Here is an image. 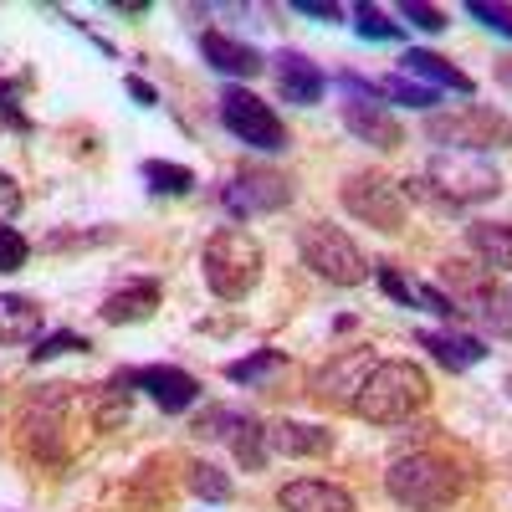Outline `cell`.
Listing matches in <instances>:
<instances>
[{
  "instance_id": "ab89813d",
  "label": "cell",
  "mask_w": 512,
  "mask_h": 512,
  "mask_svg": "<svg viewBox=\"0 0 512 512\" xmlns=\"http://www.w3.org/2000/svg\"><path fill=\"white\" fill-rule=\"evenodd\" d=\"M0 118H6L16 134H31V118H26V108H21V93L11 88V82H0Z\"/></svg>"
},
{
  "instance_id": "f546056e",
  "label": "cell",
  "mask_w": 512,
  "mask_h": 512,
  "mask_svg": "<svg viewBox=\"0 0 512 512\" xmlns=\"http://www.w3.org/2000/svg\"><path fill=\"white\" fill-rule=\"evenodd\" d=\"M118 231L113 226H52L41 236V251H88V246H108Z\"/></svg>"
},
{
  "instance_id": "4dcf8cb0",
  "label": "cell",
  "mask_w": 512,
  "mask_h": 512,
  "mask_svg": "<svg viewBox=\"0 0 512 512\" xmlns=\"http://www.w3.org/2000/svg\"><path fill=\"white\" fill-rule=\"evenodd\" d=\"M93 344L82 333H72V328H52V333H41L36 338V349L26 354L31 364H52V359H62V354H88Z\"/></svg>"
},
{
  "instance_id": "74e56055",
  "label": "cell",
  "mask_w": 512,
  "mask_h": 512,
  "mask_svg": "<svg viewBox=\"0 0 512 512\" xmlns=\"http://www.w3.org/2000/svg\"><path fill=\"white\" fill-rule=\"evenodd\" d=\"M21 210H26V190H21V180L0 169V226H11Z\"/></svg>"
},
{
  "instance_id": "5b68a950",
  "label": "cell",
  "mask_w": 512,
  "mask_h": 512,
  "mask_svg": "<svg viewBox=\"0 0 512 512\" xmlns=\"http://www.w3.org/2000/svg\"><path fill=\"white\" fill-rule=\"evenodd\" d=\"M297 256H303V267L333 287H359L369 282V256L359 251V241L333 226V221H308L297 226Z\"/></svg>"
},
{
  "instance_id": "52a82bcc",
  "label": "cell",
  "mask_w": 512,
  "mask_h": 512,
  "mask_svg": "<svg viewBox=\"0 0 512 512\" xmlns=\"http://www.w3.org/2000/svg\"><path fill=\"white\" fill-rule=\"evenodd\" d=\"M338 205H344L359 226H374L379 236H400L410 226L405 190L395 180H384L379 169H354V175L338 185Z\"/></svg>"
},
{
  "instance_id": "ac0fdd59",
  "label": "cell",
  "mask_w": 512,
  "mask_h": 512,
  "mask_svg": "<svg viewBox=\"0 0 512 512\" xmlns=\"http://www.w3.org/2000/svg\"><path fill=\"white\" fill-rule=\"evenodd\" d=\"M441 287L451 292V303L461 308V318H472L487 297L502 287V277L487 272L482 262H456V256H451V262H441Z\"/></svg>"
},
{
  "instance_id": "8fae6325",
  "label": "cell",
  "mask_w": 512,
  "mask_h": 512,
  "mask_svg": "<svg viewBox=\"0 0 512 512\" xmlns=\"http://www.w3.org/2000/svg\"><path fill=\"white\" fill-rule=\"evenodd\" d=\"M128 379V390H144L164 415H185L200 400V379L180 364H134V369H118Z\"/></svg>"
},
{
  "instance_id": "484cf974",
  "label": "cell",
  "mask_w": 512,
  "mask_h": 512,
  "mask_svg": "<svg viewBox=\"0 0 512 512\" xmlns=\"http://www.w3.org/2000/svg\"><path fill=\"white\" fill-rule=\"evenodd\" d=\"M374 93H379V103L390 98V103H405V108H420V113H436V103H441L436 88H420V82H410V77H400V72L374 77Z\"/></svg>"
},
{
  "instance_id": "60d3db41",
  "label": "cell",
  "mask_w": 512,
  "mask_h": 512,
  "mask_svg": "<svg viewBox=\"0 0 512 512\" xmlns=\"http://www.w3.org/2000/svg\"><path fill=\"white\" fill-rule=\"evenodd\" d=\"M292 11L308 21H344V6H333V0H292Z\"/></svg>"
},
{
  "instance_id": "8992f818",
  "label": "cell",
  "mask_w": 512,
  "mask_h": 512,
  "mask_svg": "<svg viewBox=\"0 0 512 512\" xmlns=\"http://www.w3.org/2000/svg\"><path fill=\"white\" fill-rule=\"evenodd\" d=\"M425 139L487 159V154L512 144V118L502 108H492V103H466L456 113H431V118H425Z\"/></svg>"
},
{
  "instance_id": "3957f363",
  "label": "cell",
  "mask_w": 512,
  "mask_h": 512,
  "mask_svg": "<svg viewBox=\"0 0 512 512\" xmlns=\"http://www.w3.org/2000/svg\"><path fill=\"white\" fill-rule=\"evenodd\" d=\"M384 492H390L405 512H446L461 502L466 492V477L461 466L436 456V451H405L390 461V472H384Z\"/></svg>"
},
{
  "instance_id": "7a4b0ae2",
  "label": "cell",
  "mask_w": 512,
  "mask_h": 512,
  "mask_svg": "<svg viewBox=\"0 0 512 512\" xmlns=\"http://www.w3.org/2000/svg\"><path fill=\"white\" fill-rule=\"evenodd\" d=\"M425 405H431V379H425V369L410 364V359H379L354 395V415L364 425H379V431L384 425L415 420Z\"/></svg>"
},
{
  "instance_id": "d6a6232c",
  "label": "cell",
  "mask_w": 512,
  "mask_h": 512,
  "mask_svg": "<svg viewBox=\"0 0 512 512\" xmlns=\"http://www.w3.org/2000/svg\"><path fill=\"white\" fill-rule=\"evenodd\" d=\"M472 318H477L487 333H502V338H512V292H507V287H497V292L487 297V303H482Z\"/></svg>"
},
{
  "instance_id": "9a60e30c",
  "label": "cell",
  "mask_w": 512,
  "mask_h": 512,
  "mask_svg": "<svg viewBox=\"0 0 512 512\" xmlns=\"http://www.w3.org/2000/svg\"><path fill=\"white\" fill-rule=\"evenodd\" d=\"M267 451H277L287 461H323V456H333V431L313 425V420H272Z\"/></svg>"
},
{
  "instance_id": "f35d334b",
  "label": "cell",
  "mask_w": 512,
  "mask_h": 512,
  "mask_svg": "<svg viewBox=\"0 0 512 512\" xmlns=\"http://www.w3.org/2000/svg\"><path fill=\"white\" fill-rule=\"evenodd\" d=\"M400 16H405L410 26H420V31H431V36L446 31V11H441V6H420V0H405Z\"/></svg>"
},
{
  "instance_id": "8d00e7d4",
  "label": "cell",
  "mask_w": 512,
  "mask_h": 512,
  "mask_svg": "<svg viewBox=\"0 0 512 512\" xmlns=\"http://www.w3.org/2000/svg\"><path fill=\"white\" fill-rule=\"evenodd\" d=\"M466 16L482 21V26H492V31H502V36H512V6H492V0H466Z\"/></svg>"
},
{
  "instance_id": "d6986e66",
  "label": "cell",
  "mask_w": 512,
  "mask_h": 512,
  "mask_svg": "<svg viewBox=\"0 0 512 512\" xmlns=\"http://www.w3.org/2000/svg\"><path fill=\"white\" fill-rule=\"evenodd\" d=\"M415 344L431 354L436 364H446V369H477L492 349L482 344V338H472V333H461V328H415Z\"/></svg>"
},
{
  "instance_id": "b9f144b4",
  "label": "cell",
  "mask_w": 512,
  "mask_h": 512,
  "mask_svg": "<svg viewBox=\"0 0 512 512\" xmlns=\"http://www.w3.org/2000/svg\"><path fill=\"white\" fill-rule=\"evenodd\" d=\"M123 88H128V98H134L139 108H159V88H154V82H144V77L128 72V77H123Z\"/></svg>"
},
{
  "instance_id": "ee69618b",
  "label": "cell",
  "mask_w": 512,
  "mask_h": 512,
  "mask_svg": "<svg viewBox=\"0 0 512 512\" xmlns=\"http://www.w3.org/2000/svg\"><path fill=\"white\" fill-rule=\"evenodd\" d=\"M502 390H507V400H512V374H502Z\"/></svg>"
},
{
  "instance_id": "7c38bea8",
  "label": "cell",
  "mask_w": 512,
  "mask_h": 512,
  "mask_svg": "<svg viewBox=\"0 0 512 512\" xmlns=\"http://www.w3.org/2000/svg\"><path fill=\"white\" fill-rule=\"evenodd\" d=\"M267 67H272V77H277L282 103H292V108H318V103H323L328 77H323V67H318L308 52H297V47H277V52L267 57Z\"/></svg>"
},
{
  "instance_id": "1f68e13d",
  "label": "cell",
  "mask_w": 512,
  "mask_h": 512,
  "mask_svg": "<svg viewBox=\"0 0 512 512\" xmlns=\"http://www.w3.org/2000/svg\"><path fill=\"white\" fill-rule=\"evenodd\" d=\"M354 31H359L364 41H400V36H405V26L390 21L379 6H369V0H359V6H354Z\"/></svg>"
},
{
  "instance_id": "30bf717a",
  "label": "cell",
  "mask_w": 512,
  "mask_h": 512,
  "mask_svg": "<svg viewBox=\"0 0 512 512\" xmlns=\"http://www.w3.org/2000/svg\"><path fill=\"white\" fill-rule=\"evenodd\" d=\"M374 364H379V359H374L369 349H344V354H333V359H323V364L313 369L308 390H313V400L328 405V410H354V395H359V384H364V374H369Z\"/></svg>"
},
{
  "instance_id": "2e32d148",
  "label": "cell",
  "mask_w": 512,
  "mask_h": 512,
  "mask_svg": "<svg viewBox=\"0 0 512 512\" xmlns=\"http://www.w3.org/2000/svg\"><path fill=\"white\" fill-rule=\"evenodd\" d=\"M277 507H282V512H359V502H354L349 487L323 482V477L282 482V487H277Z\"/></svg>"
},
{
  "instance_id": "83f0119b",
  "label": "cell",
  "mask_w": 512,
  "mask_h": 512,
  "mask_svg": "<svg viewBox=\"0 0 512 512\" xmlns=\"http://www.w3.org/2000/svg\"><path fill=\"white\" fill-rule=\"evenodd\" d=\"M246 420H251V410H241V405H210V410L195 415L190 431H195L200 441H231Z\"/></svg>"
},
{
  "instance_id": "cb8c5ba5",
  "label": "cell",
  "mask_w": 512,
  "mask_h": 512,
  "mask_svg": "<svg viewBox=\"0 0 512 512\" xmlns=\"http://www.w3.org/2000/svg\"><path fill=\"white\" fill-rule=\"evenodd\" d=\"M144 185L154 190V195H164V200H185L190 190H195V169L190 164H175V159H144Z\"/></svg>"
},
{
  "instance_id": "ba28073f",
  "label": "cell",
  "mask_w": 512,
  "mask_h": 512,
  "mask_svg": "<svg viewBox=\"0 0 512 512\" xmlns=\"http://www.w3.org/2000/svg\"><path fill=\"white\" fill-rule=\"evenodd\" d=\"M221 128L231 139H241L246 149H256V154H282L292 139H287V123L277 118V108L272 103H262L251 88H241V82H226L221 88Z\"/></svg>"
},
{
  "instance_id": "4316f807",
  "label": "cell",
  "mask_w": 512,
  "mask_h": 512,
  "mask_svg": "<svg viewBox=\"0 0 512 512\" xmlns=\"http://www.w3.org/2000/svg\"><path fill=\"white\" fill-rule=\"evenodd\" d=\"M226 446H231V456H236V466H241V472H262V466H267V456H272V451H267V425L256 420V415L241 425V431H236Z\"/></svg>"
},
{
  "instance_id": "277c9868",
  "label": "cell",
  "mask_w": 512,
  "mask_h": 512,
  "mask_svg": "<svg viewBox=\"0 0 512 512\" xmlns=\"http://www.w3.org/2000/svg\"><path fill=\"white\" fill-rule=\"evenodd\" d=\"M262 241H256L251 231L241 226H221L210 231L205 246H200V277L210 287V297H221V303H241V297H251V287L262 282Z\"/></svg>"
},
{
  "instance_id": "e0dca14e",
  "label": "cell",
  "mask_w": 512,
  "mask_h": 512,
  "mask_svg": "<svg viewBox=\"0 0 512 512\" xmlns=\"http://www.w3.org/2000/svg\"><path fill=\"white\" fill-rule=\"evenodd\" d=\"M200 57H205V67H216V72L231 77V82L256 77V72L267 67V57L256 52V47H246V41L231 36V31H200Z\"/></svg>"
},
{
  "instance_id": "5bb4252c",
  "label": "cell",
  "mask_w": 512,
  "mask_h": 512,
  "mask_svg": "<svg viewBox=\"0 0 512 512\" xmlns=\"http://www.w3.org/2000/svg\"><path fill=\"white\" fill-rule=\"evenodd\" d=\"M338 118H344V128L359 139V144H369V149H379V154H395V149H405V123L384 108V103H364V98H349L344 108H338Z\"/></svg>"
},
{
  "instance_id": "603a6c76",
  "label": "cell",
  "mask_w": 512,
  "mask_h": 512,
  "mask_svg": "<svg viewBox=\"0 0 512 512\" xmlns=\"http://www.w3.org/2000/svg\"><path fill=\"white\" fill-rule=\"evenodd\" d=\"M128 395H134V390H128V379H123V374H113L108 384H98V390H93L88 415H93L98 431H118V425L128 420Z\"/></svg>"
},
{
  "instance_id": "d4e9b609",
  "label": "cell",
  "mask_w": 512,
  "mask_h": 512,
  "mask_svg": "<svg viewBox=\"0 0 512 512\" xmlns=\"http://www.w3.org/2000/svg\"><path fill=\"white\" fill-rule=\"evenodd\" d=\"M287 369V354L282 349H256V354H246V359H231L226 364V379L231 384H246V390H262V384L272 379V374H282Z\"/></svg>"
},
{
  "instance_id": "7bdbcfd3",
  "label": "cell",
  "mask_w": 512,
  "mask_h": 512,
  "mask_svg": "<svg viewBox=\"0 0 512 512\" xmlns=\"http://www.w3.org/2000/svg\"><path fill=\"white\" fill-rule=\"evenodd\" d=\"M492 77H497V82H502V88L512 93V57H502V62L492 67Z\"/></svg>"
},
{
  "instance_id": "f1b7e54d",
  "label": "cell",
  "mask_w": 512,
  "mask_h": 512,
  "mask_svg": "<svg viewBox=\"0 0 512 512\" xmlns=\"http://www.w3.org/2000/svg\"><path fill=\"white\" fill-rule=\"evenodd\" d=\"M185 482H190V492L200 502H231V492H236L231 472H226V466H216V461H190Z\"/></svg>"
},
{
  "instance_id": "7402d4cb",
  "label": "cell",
  "mask_w": 512,
  "mask_h": 512,
  "mask_svg": "<svg viewBox=\"0 0 512 512\" xmlns=\"http://www.w3.org/2000/svg\"><path fill=\"white\" fill-rule=\"evenodd\" d=\"M466 241H472L477 262L497 277H512V226L507 221H477L466 226Z\"/></svg>"
},
{
  "instance_id": "9c48e42d",
  "label": "cell",
  "mask_w": 512,
  "mask_h": 512,
  "mask_svg": "<svg viewBox=\"0 0 512 512\" xmlns=\"http://www.w3.org/2000/svg\"><path fill=\"white\" fill-rule=\"evenodd\" d=\"M216 200L231 210L236 221L277 216V210L292 205V175H282V169H236V175L216 190Z\"/></svg>"
},
{
  "instance_id": "44dd1931",
  "label": "cell",
  "mask_w": 512,
  "mask_h": 512,
  "mask_svg": "<svg viewBox=\"0 0 512 512\" xmlns=\"http://www.w3.org/2000/svg\"><path fill=\"white\" fill-rule=\"evenodd\" d=\"M41 333H47V308L26 292H0V344L21 349V344H36Z\"/></svg>"
},
{
  "instance_id": "e575fe53",
  "label": "cell",
  "mask_w": 512,
  "mask_h": 512,
  "mask_svg": "<svg viewBox=\"0 0 512 512\" xmlns=\"http://www.w3.org/2000/svg\"><path fill=\"white\" fill-rule=\"evenodd\" d=\"M415 308L436 313V318H441L446 328H461V323H466V318H461V308L451 303V297H446L441 287H431V282H420V287H415Z\"/></svg>"
},
{
  "instance_id": "4fadbf2b",
  "label": "cell",
  "mask_w": 512,
  "mask_h": 512,
  "mask_svg": "<svg viewBox=\"0 0 512 512\" xmlns=\"http://www.w3.org/2000/svg\"><path fill=\"white\" fill-rule=\"evenodd\" d=\"M164 308V287L159 277H123L103 292V303H98V318L108 328H128V323H149L154 313Z\"/></svg>"
},
{
  "instance_id": "836d02e7",
  "label": "cell",
  "mask_w": 512,
  "mask_h": 512,
  "mask_svg": "<svg viewBox=\"0 0 512 512\" xmlns=\"http://www.w3.org/2000/svg\"><path fill=\"white\" fill-rule=\"evenodd\" d=\"M369 277L379 282V292H384V297H395L400 308H415V287L400 277V267H395V262H369Z\"/></svg>"
},
{
  "instance_id": "ffe728a7",
  "label": "cell",
  "mask_w": 512,
  "mask_h": 512,
  "mask_svg": "<svg viewBox=\"0 0 512 512\" xmlns=\"http://www.w3.org/2000/svg\"><path fill=\"white\" fill-rule=\"evenodd\" d=\"M400 77H410V82H420V88H451V93H461V98H472L477 93V82L466 77L456 62H446L441 52H420V47H410L405 57H400Z\"/></svg>"
},
{
  "instance_id": "6da1fadb",
  "label": "cell",
  "mask_w": 512,
  "mask_h": 512,
  "mask_svg": "<svg viewBox=\"0 0 512 512\" xmlns=\"http://www.w3.org/2000/svg\"><path fill=\"white\" fill-rule=\"evenodd\" d=\"M405 200H431L441 210H461V205H487L502 195V169L482 154H461V149H436L425 175L400 185Z\"/></svg>"
},
{
  "instance_id": "d590c367",
  "label": "cell",
  "mask_w": 512,
  "mask_h": 512,
  "mask_svg": "<svg viewBox=\"0 0 512 512\" xmlns=\"http://www.w3.org/2000/svg\"><path fill=\"white\" fill-rule=\"evenodd\" d=\"M26 262H31V241H26L16 226H0V272L16 277Z\"/></svg>"
}]
</instances>
